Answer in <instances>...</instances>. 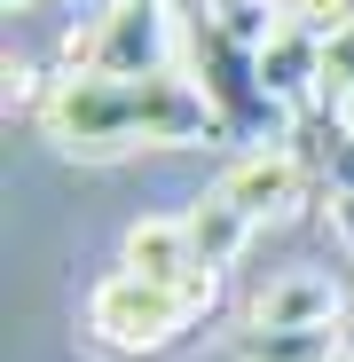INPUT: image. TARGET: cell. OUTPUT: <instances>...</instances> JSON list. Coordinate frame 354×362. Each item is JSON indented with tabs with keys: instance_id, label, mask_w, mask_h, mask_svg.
<instances>
[{
	"instance_id": "obj_10",
	"label": "cell",
	"mask_w": 354,
	"mask_h": 362,
	"mask_svg": "<svg viewBox=\"0 0 354 362\" xmlns=\"http://www.w3.org/2000/svg\"><path fill=\"white\" fill-rule=\"evenodd\" d=\"M236 362H346V323H315V331H252V323H236Z\"/></svg>"
},
{
	"instance_id": "obj_9",
	"label": "cell",
	"mask_w": 354,
	"mask_h": 362,
	"mask_svg": "<svg viewBox=\"0 0 354 362\" xmlns=\"http://www.w3.org/2000/svg\"><path fill=\"white\" fill-rule=\"evenodd\" d=\"M182 221H189L197 268H220V276L236 268V252H244V245H252V228H260V221H252L244 205H236V197L220 189V181H213L205 197H189V205H182Z\"/></svg>"
},
{
	"instance_id": "obj_4",
	"label": "cell",
	"mask_w": 354,
	"mask_h": 362,
	"mask_svg": "<svg viewBox=\"0 0 354 362\" xmlns=\"http://www.w3.org/2000/svg\"><path fill=\"white\" fill-rule=\"evenodd\" d=\"M182 47H189V24L173 16V0H102L87 32H71V71L158 79V71H182Z\"/></svg>"
},
{
	"instance_id": "obj_11",
	"label": "cell",
	"mask_w": 354,
	"mask_h": 362,
	"mask_svg": "<svg viewBox=\"0 0 354 362\" xmlns=\"http://www.w3.org/2000/svg\"><path fill=\"white\" fill-rule=\"evenodd\" d=\"M268 8H276V24H300L315 40H338L354 24V0H268Z\"/></svg>"
},
{
	"instance_id": "obj_7",
	"label": "cell",
	"mask_w": 354,
	"mask_h": 362,
	"mask_svg": "<svg viewBox=\"0 0 354 362\" xmlns=\"http://www.w3.org/2000/svg\"><path fill=\"white\" fill-rule=\"evenodd\" d=\"M323 71H331V40H315V32H300V24H276L268 32V47H260V79H268V95L283 103V110H323Z\"/></svg>"
},
{
	"instance_id": "obj_3",
	"label": "cell",
	"mask_w": 354,
	"mask_h": 362,
	"mask_svg": "<svg viewBox=\"0 0 354 362\" xmlns=\"http://www.w3.org/2000/svg\"><path fill=\"white\" fill-rule=\"evenodd\" d=\"M182 71L197 79V95L213 103V118H220V134L228 142H252V150H268V142H291L283 134V103L268 95V79H260V47H244L228 24H213L205 8L189 16V47H182Z\"/></svg>"
},
{
	"instance_id": "obj_5",
	"label": "cell",
	"mask_w": 354,
	"mask_h": 362,
	"mask_svg": "<svg viewBox=\"0 0 354 362\" xmlns=\"http://www.w3.org/2000/svg\"><path fill=\"white\" fill-rule=\"evenodd\" d=\"M244 323L252 331H315V323H354V299L338 276L323 268H283L244 299Z\"/></svg>"
},
{
	"instance_id": "obj_12",
	"label": "cell",
	"mask_w": 354,
	"mask_h": 362,
	"mask_svg": "<svg viewBox=\"0 0 354 362\" xmlns=\"http://www.w3.org/2000/svg\"><path fill=\"white\" fill-rule=\"evenodd\" d=\"M16 8H32V0H8V16H16Z\"/></svg>"
},
{
	"instance_id": "obj_8",
	"label": "cell",
	"mask_w": 354,
	"mask_h": 362,
	"mask_svg": "<svg viewBox=\"0 0 354 362\" xmlns=\"http://www.w3.org/2000/svg\"><path fill=\"white\" fill-rule=\"evenodd\" d=\"M118 268H134L150 284H189L197 276V245H189V221L182 213H142L126 228V252H118Z\"/></svg>"
},
{
	"instance_id": "obj_6",
	"label": "cell",
	"mask_w": 354,
	"mask_h": 362,
	"mask_svg": "<svg viewBox=\"0 0 354 362\" xmlns=\"http://www.w3.org/2000/svg\"><path fill=\"white\" fill-rule=\"evenodd\" d=\"M220 189L244 205L252 221H283V213H300L307 197V158L291 150V142H268V150H244L228 173H220Z\"/></svg>"
},
{
	"instance_id": "obj_2",
	"label": "cell",
	"mask_w": 354,
	"mask_h": 362,
	"mask_svg": "<svg viewBox=\"0 0 354 362\" xmlns=\"http://www.w3.org/2000/svg\"><path fill=\"white\" fill-rule=\"evenodd\" d=\"M213 308H220V268H197L189 284H150L134 268H110L87 291V346L110 362H165L197 339Z\"/></svg>"
},
{
	"instance_id": "obj_1",
	"label": "cell",
	"mask_w": 354,
	"mask_h": 362,
	"mask_svg": "<svg viewBox=\"0 0 354 362\" xmlns=\"http://www.w3.org/2000/svg\"><path fill=\"white\" fill-rule=\"evenodd\" d=\"M40 134L71 158H118V150H189L213 142L220 118L197 95L189 71H158V79H95L64 71L40 103Z\"/></svg>"
},
{
	"instance_id": "obj_13",
	"label": "cell",
	"mask_w": 354,
	"mask_h": 362,
	"mask_svg": "<svg viewBox=\"0 0 354 362\" xmlns=\"http://www.w3.org/2000/svg\"><path fill=\"white\" fill-rule=\"evenodd\" d=\"M173 8H189V0H173Z\"/></svg>"
}]
</instances>
